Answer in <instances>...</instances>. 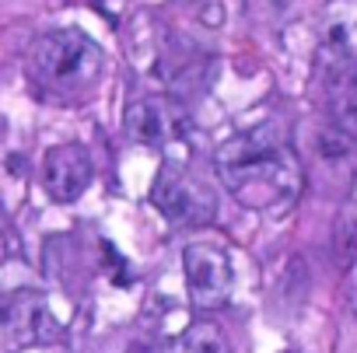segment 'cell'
I'll return each mask as SVG.
<instances>
[{"mask_svg": "<svg viewBox=\"0 0 357 353\" xmlns=\"http://www.w3.org/2000/svg\"><path fill=\"white\" fill-rule=\"evenodd\" d=\"M151 203L158 207V214L175 224V228H204L214 221L218 214V196L214 189L190 175L186 168L178 164H161V171L154 175V186H151Z\"/></svg>", "mask_w": 357, "mask_h": 353, "instance_id": "obj_3", "label": "cell"}, {"mask_svg": "<svg viewBox=\"0 0 357 353\" xmlns=\"http://www.w3.org/2000/svg\"><path fill=\"white\" fill-rule=\"evenodd\" d=\"M214 164L225 189L252 210H284L301 193V161L277 119L225 140Z\"/></svg>", "mask_w": 357, "mask_h": 353, "instance_id": "obj_1", "label": "cell"}, {"mask_svg": "<svg viewBox=\"0 0 357 353\" xmlns=\"http://www.w3.org/2000/svg\"><path fill=\"white\" fill-rule=\"evenodd\" d=\"M123 130L140 147H168V143L186 140L193 123H190V112L178 105L175 98H168V95H144V98L126 105Z\"/></svg>", "mask_w": 357, "mask_h": 353, "instance_id": "obj_4", "label": "cell"}, {"mask_svg": "<svg viewBox=\"0 0 357 353\" xmlns=\"http://www.w3.org/2000/svg\"><path fill=\"white\" fill-rule=\"evenodd\" d=\"M326 42L336 53V60H350L357 53V15H354V22H347V18L329 22L326 25Z\"/></svg>", "mask_w": 357, "mask_h": 353, "instance_id": "obj_10", "label": "cell"}, {"mask_svg": "<svg viewBox=\"0 0 357 353\" xmlns=\"http://www.w3.org/2000/svg\"><path fill=\"white\" fill-rule=\"evenodd\" d=\"M95 179V164L84 143H56L43 157V189L56 203H74L88 193Z\"/></svg>", "mask_w": 357, "mask_h": 353, "instance_id": "obj_6", "label": "cell"}, {"mask_svg": "<svg viewBox=\"0 0 357 353\" xmlns=\"http://www.w3.org/2000/svg\"><path fill=\"white\" fill-rule=\"evenodd\" d=\"M326 109L329 123L357 140V67L350 60H336L326 84Z\"/></svg>", "mask_w": 357, "mask_h": 353, "instance_id": "obj_8", "label": "cell"}, {"mask_svg": "<svg viewBox=\"0 0 357 353\" xmlns=\"http://www.w3.org/2000/svg\"><path fill=\"white\" fill-rule=\"evenodd\" d=\"M102 70H105V53L81 29L43 32L25 60V74L36 84V91L60 105L88 98L98 88Z\"/></svg>", "mask_w": 357, "mask_h": 353, "instance_id": "obj_2", "label": "cell"}, {"mask_svg": "<svg viewBox=\"0 0 357 353\" xmlns=\"http://www.w3.org/2000/svg\"><path fill=\"white\" fill-rule=\"evenodd\" d=\"M165 353H231V346L214 322H197L183 336H175Z\"/></svg>", "mask_w": 357, "mask_h": 353, "instance_id": "obj_9", "label": "cell"}, {"mask_svg": "<svg viewBox=\"0 0 357 353\" xmlns=\"http://www.w3.org/2000/svg\"><path fill=\"white\" fill-rule=\"evenodd\" d=\"M183 273H186L190 301L200 311H218L231 297V259L221 245H211V242L186 245Z\"/></svg>", "mask_w": 357, "mask_h": 353, "instance_id": "obj_5", "label": "cell"}, {"mask_svg": "<svg viewBox=\"0 0 357 353\" xmlns=\"http://www.w3.org/2000/svg\"><path fill=\"white\" fill-rule=\"evenodd\" d=\"M50 336H53V322L46 315L43 294H36V290L8 294V301H4V346H8V353H15L29 343L50 339Z\"/></svg>", "mask_w": 357, "mask_h": 353, "instance_id": "obj_7", "label": "cell"}]
</instances>
